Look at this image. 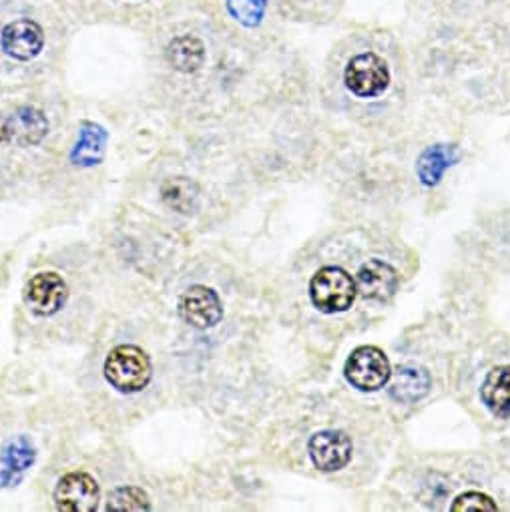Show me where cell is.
Returning a JSON list of instances; mask_svg holds the SVG:
<instances>
[{
    "instance_id": "cell-1",
    "label": "cell",
    "mask_w": 510,
    "mask_h": 512,
    "mask_svg": "<svg viewBox=\"0 0 510 512\" xmlns=\"http://www.w3.org/2000/svg\"><path fill=\"white\" fill-rule=\"evenodd\" d=\"M107 382L123 394H135L149 386L153 368L149 356L131 344H121L113 348L103 366Z\"/></svg>"
},
{
    "instance_id": "cell-2",
    "label": "cell",
    "mask_w": 510,
    "mask_h": 512,
    "mask_svg": "<svg viewBox=\"0 0 510 512\" xmlns=\"http://www.w3.org/2000/svg\"><path fill=\"white\" fill-rule=\"evenodd\" d=\"M358 296L356 280L338 266L320 268L310 282L312 304L324 314L348 312Z\"/></svg>"
},
{
    "instance_id": "cell-3",
    "label": "cell",
    "mask_w": 510,
    "mask_h": 512,
    "mask_svg": "<svg viewBox=\"0 0 510 512\" xmlns=\"http://www.w3.org/2000/svg\"><path fill=\"white\" fill-rule=\"evenodd\" d=\"M344 376L356 390L376 392L390 382L392 366L378 346H360L346 360Z\"/></svg>"
},
{
    "instance_id": "cell-4",
    "label": "cell",
    "mask_w": 510,
    "mask_h": 512,
    "mask_svg": "<svg viewBox=\"0 0 510 512\" xmlns=\"http://www.w3.org/2000/svg\"><path fill=\"white\" fill-rule=\"evenodd\" d=\"M344 81L356 97L374 99L390 87V69L376 53H360L348 61Z\"/></svg>"
},
{
    "instance_id": "cell-5",
    "label": "cell",
    "mask_w": 510,
    "mask_h": 512,
    "mask_svg": "<svg viewBox=\"0 0 510 512\" xmlns=\"http://www.w3.org/2000/svg\"><path fill=\"white\" fill-rule=\"evenodd\" d=\"M308 452L318 470L338 472V470L346 468L348 462L352 460L354 444L344 430L328 428V430L316 432L310 438Z\"/></svg>"
},
{
    "instance_id": "cell-6",
    "label": "cell",
    "mask_w": 510,
    "mask_h": 512,
    "mask_svg": "<svg viewBox=\"0 0 510 512\" xmlns=\"http://www.w3.org/2000/svg\"><path fill=\"white\" fill-rule=\"evenodd\" d=\"M181 320L197 330L213 328L223 318V304L215 290L207 286H191L179 298Z\"/></svg>"
},
{
    "instance_id": "cell-7",
    "label": "cell",
    "mask_w": 510,
    "mask_h": 512,
    "mask_svg": "<svg viewBox=\"0 0 510 512\" xmlns=\"http://www.w3.org/2000/svg\"><path fill=\"white\" fill-rule=\"evenodd\" d=\"M99 484L87 472L65 474L55 488V504L63 512H93L99 506Z\"/></svg>"
},
{
    "instance_id": "cell-8",
    "label": "cell",
    "mask_w": 510,
    "mask_h": 512,
    "mask_svg": "<svg viewBox=\"0 0 510 512\" xmlns=\"http://www.w3.org/2000/svg\"><path fill=\"white\" fill-rule=\"evenodd\" d=\"M69 288L65 280L55 272H43L29 280L25 288V302L33 310V314L49 318L61 312L67 304Z\"/></svg>"
},
{
    "instance_id": "cell-9",
    "label": "cell",
    "mask_w": 510,
    "mask_h": 512,
    "mask_svg": "<svg viewBox=\"0 0 510 512\" xmlns=\"http://www.w3.org/2000/svg\"><path fill=\"white\" fill-rule=\"evenodd\" d=\"M0 45L3 51L17 61H33L41 55L45 47V35L43 29L31 21V19H19L3 29L0 35Z\"/></svg>"
},
{
    "instance_id": "cell-10",
    "label": "cell",
    "mask_w": 510,
    "mask_h": 512,
    "mask_svg": "<svg viewBox=\"0 0 510 512\" xmlns=\"http://www.w3.org/2000/svg\"><path fill=\"white\" fill-rule=\"evenodd\" d=\"M358 292L372 302H390L400 286L398 272L382 262V260H370L366 262L356 276Z\"/></svg>"
},
{
    "instance_id": "cell-11",
    "label": "cell",
    "mask_w": 510,
    "mask_h": 512,
    "mask_svg": "<svg viewBox=\"0 0 510 512\" xmlns=\"http://www.w3.org/2000/svg\"><path fill=\"white\" fill-rule=\"evenodd\" d=\"M5 143H15L19 147L39 145L49 133L47 117L35 107H19L11 117L3 121Z\"/></svg>"
},
{
    "instance_id": "cell-12",
    "label": "cell",
    "mask_w": 510,
    "mask_h": 512,
    "mask_svg": "<svg viewBox=\"0 0 510 512\" xmlns=\"http://www.w3.org/2000/svg\"><path fill=\"white\" fill-rule=\"evenodd\" d=\"M37 448L27 436L11 440L0 452V486H15L35 464Z\"/></svg>"
},
{
    "instance_id": "cell-13",
    "label": "cell",
    "mask_w": 510,
    "mask_h": 512,
    "mask_svg": "<svg viewBox=\"0 0 510 512\" xmlns=\"http://www.w3.org/2000/svg\"><path fill=\"white\" fill-rule=\"evenodd\" d=\"M432 388V378L426 368L404 364L390 376V396L400 404H414L422 400Z\"/></svg>"
},
{
    "instance_id": "cell-14",
    "label": "cell",
    "mask_w": 510,
    "mask_h": 512,
    "mask_svg": "<svg viewBox=\"0 0 510 512\" xmlns=\"http://www.w3.org/2000/svg\"><path fill=\"white\" fill-rule=\"evenodd\" d=\"M460 157H462L460 149L452 143H436V145L424 149L416 161L418 179L426 187L438 185L444 171L450 169L452 165H456L460 161Z\"/></svg>"
},
{
    "instance_id": "cell-15",
    "label": "cell",
    "mask_w": 510,
    "mask_h": 512,
    "mask_svg": "<svg viewBox=\"0 0 510 512\" xmlns=\"http://www.w3.org/2000/svg\"><path fill=\"white\" fill-rule=\"evenodd\" d=\"M482 404L496 416L510 420V364L492 368L480 386Z\"/></svg>"
},
{
    "instance_id": "cell-16",
    "label": "cell",
    "mask_w": 510,
    "mask_h": 512,
    "mask_svg": "<svg viewBox=\"0 0 510 512\" xmlns=\"http://www.w3.org/2000/svg\"><path fill=\"white\" fill-rule=\"evenodd\" d=\"M105 149L107 131L93 121H83L79 127V139L71 151V161L81 167H95L103 161Z\"/></svg>"
},
{
    "instance_id": "cell-17",
    "label": "cell",
    "mask_w": 510,
    "mask_h": 512,
    "mask_svg": "<svg viewBox=\"0 0 510 512\" xmlns=\"http://www.w3.org/2000/svg\"><path fill=\"white\" fill-rule=\"evenodd\" d=\"M167 61L179 73H195L205 61V47L197 37H177L167 47Z\"/></svg>"
},
{
    "instance_id": "cell-18",
    "label": "cell",
    "mask_w": 510,
    "mask_h": 512,
    "mask_svg": "<svg viewBox=\"0 0 510 512\" xmlns=\"http://www.w3.org/2000/svg\"><path fill=\"white\" fill-rule=\"evenodd\" d=\"M163 199L167 205L181 213H191L197 207V187L185 177L171 179L163 185Z\"/></svg>"
},
{
    "instance_id": "cell-19",
    "label": "cell",
    "mask_w": 510,
    "mask_h": 512,
    "mask_svg": "<svg viewBox=\"0 0 510 512\" xmlns=\"http://www.w3.org/2000/svg\"><path fill=\"white\" fill-rule=\"evenodd\" d=\"M107 510H151V500L139 486H119L109 494Z\"/></svg>"
},
{
    "instance_id": "cell-20",
    "label": "cell",
    "mask_w": 510,
    "mask_h": 512,
    "mask_svg": "<svg viewBox=\"0 0 510 512\" xmlns=\"http://www.w3.org/2000/svg\"><path fill=\"white\" fill-rule=\"evenodd\" d=\"M227 11L243 27H258L266 13V0H227Z\"/></svg>"
},
{
    "instance_id": "cell-21",
    "label": "cell",
    "mask_w": 510,
    "mask_h": 512,
    "mask_svg": "<svg viewBox=\"0 0 510 512\" xmlns=\"http://www.w3.org/2000/svg\"><path fill=\"white\" fill-rule=\"evenodd\" d=\"M452 512H464V510H476V512H496L498 506L496 502L488 496V494H482V492H464L460 494L452 506H450Z\"/></svg>"
},
{
    "instance_id": "cell-22",
    "label": "cell",
    "mask_w": 510,
    "mask_h": 512,
    "mask_svg": "<svg viewBox=\"0 0 510 512\" xmlns=\"http://www.w3.org/2000/svg\"><path fill=\"white\" fill-rule=\"evenodd\" d=\"M3 121H5V117H0V143H5V129H3Z\"/></svg>"
}]
</instances>
